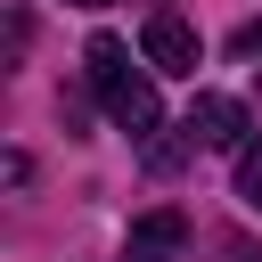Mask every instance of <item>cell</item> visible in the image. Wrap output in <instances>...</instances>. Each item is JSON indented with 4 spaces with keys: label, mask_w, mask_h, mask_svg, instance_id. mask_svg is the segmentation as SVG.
<instances>
[{
    "label": "cell",
    "mask_w": 262,
    "mask_h": 262,
    "mask_svg": "<svg viewBox=\"0 0 262 262\" xmlns=\"http://www.w3.org/2000/svg\"><path fill=\"white\" fill-rule=\"evenodd\" d=\"M180 246H188V213L180 205H156V213H139L123 229V262H172Z\"/></svg>",
    "instance_id": "3"
},
{
    "label": "cell",
    "mask_w": 262,
    "mask_h": 262,
    "mask_svg": "<svg viewBox=\"0 0 262 262\" xmlns=\"http://www.w3.org/2000/svg\"><path fill=\"white\" fill-rule=\"evenodd\" d=\"M237 196L262 213V139H246V147H237Z\"/></svg>",
    "instance_id": "5"
},
{
    "label": "cell",
    "mask_w": 262,
    "mask_h": 262,
    "mask_svg": "<svg viewBox=\"0 0 262 262\" xmlns=\"http://www.w3.org/2000/svg\"><path fill=\"white\" fill-rule=\"evenodd\" d=\"M188 131H196V147H246V106L221 98V90H205L188 106Z\"/></svg>",
    "instance_id": "4"
},
{
    "label": "cell",
    "mask_w": 262,
    "mask_h": 262,
    "mask_svg": "<svg viewBox=\"0 0 262 262\" xmlns=\"http://www.w3.org/2000/svg\"><path fill=\"white\" fill-rule=\"evenodd\" d=\"M229 49H237V57L262 74V25H237V33H229Z\"/></svg>",
    "instance_id": "6"
},
{
    "label": "cell",
    "mask_w": 262,
    "mask_h": 262,
    "mask_svg": "<svg viewBox=\"0 0 262 262\" xmlns=\"http://www.w3.org/2000/svg\"><path fill=\"white\" fill-rule=\"evenodd\" d=\"M139 49H147L156 74H196V33H188L180 8H156V16L139 25Z\"/></svg>",
    "instance_id": "2"
},
{
    "label": "cell",
    "mask_w": 262,
    "mask_h": 262,
    "mask_svg": "<svg viewBox=\"0 0 262 262\" xmlns=\"http://www.w3.org/2000/svg\"><path fill=\"white\" fill-rule=\"evenodd\" d=\"M74 8H115V0H74Z\"/></svg>",
    "instance_id": "7"
},
{
    "label": "cell",
    "mask_w": 262,
    "mask_h": 262,
    "mask_svg": "<svg viewBox=\"0 0 262 262\" xmlns=\"http://www.w3.org/2000/svg\"><path fill=\"white\" fill-rule=\"evenodd\" d=\"M82 66H90V90H98V106H106V123H115V131H131V139H156V131H164L156 82H147V74H131V49H123L115 33H98V41L82 49Z\"/></svg>",
    "instance_id": "1"
}]
</instances>
